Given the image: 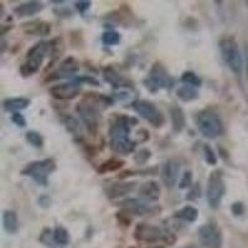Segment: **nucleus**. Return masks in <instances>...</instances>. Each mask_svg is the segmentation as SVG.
Returning a JSON list of instances; mask_svg holds the SVG:
<instances>
[{"mask_svg": "<svg viewBox=\"0 0 248 248\" xmlns=\"http://www.w3.org/2000/svg\"><path fill=\"white\" fill-rule=\"evenodd\" d=\"M220 52L221 57L227 65V67L236 76H241L243 70V59L240 46H238V43L236 40L231 36L222 37L220 41Z\"/></svg>", "mask_w": 248, "mask_h": 248, "instance_id": "nucleus-1", "label": "nucleus"}, {"mask_svg": "<svg viewBox=\"0 0 248 248\" xmlns=\"http://www.w3.org/2000/svg\"><path fill=\"white\" fill-rule=\"evenodd\" d=\"M195 121H196V125H198L201 134L206 138L215 139L223 134L225 128H223L222 119L220 118L217 113L212 112V110H201L200 113H198Z\"/></svg>", "mask_w": 248, "mask_h": 248, "instance_id": "nucleus-2", "label": "nucleus"}, {"mask_svg": "<svg viewBox=\"0 0 248 248\" xmlns=\"http://www.w3.org/2000/svg\"><path fill=\"white\" fill-rule=\"evenodd\" d=\"M225 191L226 185L225 180H223L222 171L221 170H215L210 175L209 181H207V189H206L207 202H209L212 209H217L220 206Z\"/></svg>", "mask_w": 248, "mask_h": 248, "instance_id": "nucleus-3", "label": "nucleus"}, {"mask_svg": "<svg viewBox=\"0 0 248 248\" xmlns=\"http://www.w3.org/2000/svg\"><path fill=\"white\" fill-rule=\"evenodd\" d=\"M46 51H47V45L45 43H39L34 47L30 48L26 55L25 63L20 67V72L24 76H31L37 72L45 59Z\"/></svg>", "mask_w": 248, "mask_h": 248, "instance_id": "nucleus-4", "label": "nucleus"}, {"mask_svg": "<svg viewBox=\"0 0 248 248\" xmlns=\"http://www.w3.org/2000/svg\"><path fill=\"white\" fill-rule=\"evenodd\" d=\"M56 169V164L52 159H45V160L32 161L28 164L23 170L24 175H29L31 178L36 180L41 185L47 184V176L54 172Z\"/></svg>", "mask_w": 248, "mask_h": 248, "instance_id": "nucleus-5", "label": "nucleus"}, {"mask_svg": "<svg viewBox=\"0 0 248 248\" xmlns=\"http://www.w3.org/2000/svg\"><path fill=\"white\" fill-rule=\"evenodd\" d=\"M132 108L137 114H139L141 118L149 122L154 127H161L164 122H165L160 110L152 102L145 101V99H139V101H136L133 103Z\"/></svg>", "mask_w": 248, "mask_h": 248, "instance_id": "nucleus-6", "label": "nucleus"}, {"mask_svg": "<svg viewBox=\"0 0 248 248\" xmlns=\"http://www.w3.org/2000/svg\"><path fill=\"white\" fill-rule=\"evenodd\" d=\"M200 243L205 248H221L222 246V231L217 225L205 223L198 231Z\"/></svg>", "mask_w": 248, "mask_h": 248, "instance_id": "nucleus-7", "label": "nucleus"}, {"mask_svg": "<svg viewBox=\"0 0 248 248\" xmlns=\"http://www.w3.org/2000/svg\"><path fill=\"white\" fill-rule=\"evenodd\" d=\"M145 83H148L147 87L154 92V91H158L160 88L168 87L171 83V78H170L165 66L160 62H155L153 67L150 68L149 79L145 81Z\"/></svg>", "mask_w": 248, "mask_h": 248, "instance_id": "nucleus-8", "label": "nucleus"}, {"mask_svg": "<svg viewBox=\"0 0 248 248\" xmlns=\"http://www.w3.org/2000/svg\"><path fill=\"white\" fill-rule=\"evenodd\" d=\"M181 165L180 161L176 159H169L165 161L161 169V180L168 189H172L179 180L180 176Z\"/></svg>", "mask_w": 248, "mask_h": 248, "instance_id": "nucleus-9", "label": "nucleus"}, {"mask_svg": "<svg viewBox=\"0 0 248 248\" xmlns=\"http://www.w3.org/2000/svg\"><path fill=\"white\" fill-rule=\"evenodd\" d=\"M163 236V231H161V229H159L158 226L144 222L139 223L136 227V231H134V237L138 241H141V242H156V241L161 240Z\"/></svg>", "mask_w": 248, "mask_h": 248, "instance_id": "nucleus-10", "label": "nucleus"}, {"mask_svg": "<svg viewBox=\"0 0 248 248\" xmlns=\"http://www.w3.org/2000/svg\"><path fill=\"white\" fill-rule=\"evenodd\" d=\"M81 92V86L78 83L71 82V83H60V85L54 86L50 88L51 96L56 99H74Z\"/></svg>", "mask_w": 248, "mask_h": 248, "instance_id": "nucleus-11", "label": "nucleus"}, {"mask_svg": "<svg viewBox=\"0 0 248 248\" xmlns=\"http://www.w3.org/2000/svg\"><path fill=\"white\" fill-rule=\"evenodd\" d=\"M130 134V119L128 117H118L113 122L109 129L110 140H124L129 139Z\"/></svg>", "mask_w": 248, "mask_h": 248, "instance_id": "nucleus-12", "label": "nucleus"}, {"mask_svg": "<svg viewBox=\"0 0 248 248\" xmlns=\"http://www.w3.org/2000/svg\"><path fill=\"white\" fill-rule=\"evenodd\" d=\"M77 112H78L79 117L83 121V123L87 125L88 130L91 132H96L97 129V113L96 109L93 108L92 105L90 103H79L77 106Z\"/></svg>", "mask_w": 248, "mask_h": 248, "instance_id": "nucleus-13", "label": "nucleus"}, {"mask_svg": "<svg viewBox=\"0 0 248 248\" xmlns=\"http://www.w3.org/2000/svg\"><path fill=\"white\" fill-rule=\"evenodd\" d=\"M138 194L144 201H156L160 198V187L156 181H147L139 186Z\"/></svg>", "mask_w": 248, "mask_h": 248, "instance_id": "nucleus-14", "label": "nucleus"}, {"mask_svg": "<svg viewBox=\"0 0 248 248\" xmlns=\"http://www.w3.org/2000/svg\"><path fill=\"white\" fill-rule=\"evenodd\" d=\"M43 8V4L39 3V1H28V3L20 4V5L15 6L14 14L17 15L19 17L32 16V15L41 12Z\"/></svg>", "mask_w": 248, "mask_h": 248, "instance_id": "nucleus-15", "label": "nucleus"}, {"mask_svg": "<svg viewBox=\"0 0 248 248\" xmlns=\"http://www.w3.org/2000/svg\"><path fill=\"white\" fill-rule=\"evenodd\" d=\"M170 118H171V124L174 132L180 133L185 128L186 119L183 109L179 106H171L170 107Z\"/></svg>", "mask_w": 248, "mask_h": 248, "instance_id": "nucleus-16", "label": "nucleus"}, {"mask_svg": "<svg viewBox=\"0 0 248 248\" xmlns=\"http://www.w3.org/2000/svg\"><path fill=\"white\" fill-rule=\"evenodd\" d=\"M26 34L32 35H48L51 32V24L46 23V21H41V20H36L30 24H26L24 28Z\"/></svg>", "mask_w": 248, "mask_h": 248, "instance_id": "nucleus-17", "label": "nucleus"}, {"mask_svg": "<svg viewBox=\"0 0 248 248\" xmlns=\"http://www.w3.org/2000/svg\"><path fill=\"white\" fill-rule=\"evenodd\" d=\"M136 187V184L134 183H118L114 184V185L108 190V198L109 199H117L124 196V195L129 194L134 190Z\"/></svg>", "mask_w": 248, "mask_h": 248, "instance_id": "nucleus-18", "label": "nucleus"}, {"mask_svg": "<svg viewBox=\"0 0 248 248\" xmlns=\"http://www.w3.org/2000/svg\"><path fill=\"white\" fill-rule=\"evenodd\" d=\"M3 226L8 233H15L19 229V221H17V215L15 211L6 210L3 214Z\"/></svg>", "mask_w": 248, "mask_h": 248, "instance_id": "nucleus-19", "label": "nucleus"}, {"mask_svg": "<svg viewBox=\"0 0 248 248\" xmlns=\"http://www.w3.org/2000/svg\"><path fill=\"white\" fill-rule=\"evenodd\" d=\"M123 206L129 212H133L134 215H144L150 211V209L148 207V205L145 203V201L141 200H136V199H129V200L123 201Z\"/></svg>", "mask_w": 248, "mask_h": 248, "instance_id": "nucleus-20", "label": "nucleus"}, {"mask_svg": "<svg viewBox=\"0 0 248 248\" xmlns=\"http://www.w3.org/2000/svg\"><path fill=\"white\" fill-rule=\"evenodd\" d=\"M30 105V101L26 98H8L3 102L4 109L12 113H19Z\"/></svg>", "mask_w": 248, "mask_h": 248, "instance_id": "nucleus-21", "label": "nucleus"}, {"mask_svg": "<svg viewBox=\"0 0 248 248\" xmlns=\"http://www.w3.org/2000/svg\"><path fill=\"white\" fill-rule=\"evenodd\" d=\"M110 148H112L113 152L118 153V154L127 155L134 150L136 143L130 140V139H124V140H110Z\"/></svg>", "mask_w": 248, "mask_h": 248, "instance_id": "nucleus-22", "label": "nucleus"}, {"mask_svg": "<svg viewBox=\"0 0 248 248\" xmlns=\"http://www.w3.org/2000/svg\"><path fill=\"white\" fill-rule=\"evenodd\" d=\"M105 78L106 81L112 83L113 87H116V88L125 87V86L129 85L127 79H124L123 77L119 76L116 71L112 70V68H107V70L105 71Z\"/></svg>", "mask_w": 248, "mask_h": 248, "instance_id": "nucleus-23", "label": "nucleus"}, {"mask_svg": "<svg viewBox=\"0 0 248 248\" xmlns=\"http://www.w3.org/2000/svg\"><path fill=\"white\" fill-rule=\"evenodd\" d=\"M198 209H195L194 206L191 205L185 206V207H183L180 211H178L176 215H175V217H178V218H180V220L183 221H186V222H195L196 218H198Z\"/></svg>", "mask_w": 248, "mask_h": 248, "instance_id": "nucleus-24", "label": "nucleus"}, {"mask_svg": "<svg viewBox=\"0 0 248 248\" xmlns=\"http://www.w3.org/2000/svg\"><path fill=\"white\" fill-rule=\"evenodd\" d=\"M176 94H178L179 98L184 102H190V101H194L199 97V93L198 91L195 90V87H191V86H187V85H184L176 91Z\"/></svg>", "mask_w": 248, "mask_h": 248, "instance_id": "nucleus-25", "label": "nucleus"}, {"mask_svg": "<svg viewBox=\"0 0 248 248\" xmlns=\"http://www.w3.org/2000/svg\"><path fill=\"white\" fill-rule=\"evenodd\" d=\"M78 70V62L74 59V57H68L65 61L61 62V65L59 67V72L63 76V75H71L75 74Z\"/></svg>", "mask_w": 248, "mask_h": 248, "instance_id": "nucleus-26", "label": "nucleus"}, {"mask_svg": "<svg viewBox=\"0 0 248 248\" xmlns=\"http://www.w3.org/2000/svg\"><path fill=\"white\" fill-rule=\"evenodd\" d=\"M68 240H70V236H68V232L65 227L62 226H57L54 231V241L57 243V245L65 246L68 243Z\"/></svg>", "mask_w": 248, "mask_h": 248, "instance_id": "nucleus-27", "label": "nucleus"}, {"mask_svg": "<svg viewBox=\"0 0 248 248\" xmlns=\"http://www.w3.org/2000/svg\"><path fill=\"white\" fill-rule=\"evenodd\" d=\"M122 167H123V161L119 160V159H110V160H107L102 164L98 170L101 172H108L114 171V170L119 169Z\"/></svg>", "mask_w": 248, "mask_h": 248, "instance_id": "nucleus-28", "label": "nucleus"}, {"mask_svg": "<svg viewBox=\"0 0 248 248\" xmlns=\"http://www.w3.org/2000/svg\"><path fill=\"white\" fill-rule=\"evenodd\" d=\"M102 41H103L105 45L108 46L117 45L121 41V35L118 32H116V31H106L102 35Z\"/></svg>", "mask_w": 248, "mask_h": 248, "instance_id": "nucleus-29", "label": "nucleus"}, {"mask_svg": "<svg viewBox=\"0 0 248 248\" xmlns=\"http://www.w3.org/2000/svg\"><path fill=\"white\" fill-rule=\"evenodd\" d=\"M26 140L35 148H41L44 145L43 136H41L40 133L34 132V130L26 133Z\"/></svg>", "mask_w": 248, "mask_h": 248, "instance_id": "nucleus-30", "label": "nucleus"}, {"mask_svg": "<svg viewBox=\"0 0 248 248\" xmlns=\"http://www.w3.org/2000/svg\"><path fill=\"white\" fill-rule=\"evenodd\" d=\"M181 81L187 86H191V87H200L201 86V79L199 78L194 72H185L181 77Z\"/></svg>", "mask_w": 248, "mask_h": 248, "instance_id": "nucleus-31", "label": "nucleus"}, {"mask_svg": "<svg viewBox=\"0 0 248 248\" xmlns=\"http://www.w3.org/2000/svg\"><path fill=\"white\" fill-rule=\"evenodd\" d=\"M203 152H205V156H206V161L209 164H211V165H215L216 164V155H215L214 150L211 149V147H209V145H205L203 147Z\"/></svg>", "mask_w": 248, "mask_h": 248, "instance_id": "nucleus-32", "label": "nucleus"}, {"mask_svg": "<svg viewBox=\"0 0 248 248\" xmlns=\"http://www.w3.org/2000/svg\"><path fill=\"white\" fill-rule=\"evenodd\" d=\"M191 181H192V174H191V171H186V172H184V175H183V178H181V180H180V187L181 189H185V187H189L190 185H191Z\"/></svg>", "mask_w": 248, "mask_h": 248, "instance_id": "nucleus-33", "label": "nucleus"}, {"mask_svg": "<svg viewBox=\"0 0 248 248\" xmlns=\"http://www.w3.org/2000/svg\"><path fill=\"white\" fill-rule=\"evenodd\" d=\"M12 119L16 125H19V127H25L26 125L25 118H24L23 114H20V113H13Z\"/></svg>", "mask_w": 248, "mask_h": 248, "instance_id": "nucleus-34", "label": "nucleus"}, {"mask_svg": "<svg viewBox=\"0 0 248 248\" xmlns=\"http://www.w3.org/2000/svg\"><path fill=\"white\" fill-rule=\"evenodd\" d=\"M245 211V207H243L242 202H234L232 205V212H233L234 216H241Z\"/></svg>", "mask_w": 248, "mask_h": 248, "instance_id": "nucleus-35", "label": "nucleus"}, {"mask_svg": "<svg viewBox=\"0 0 248 248\" xmlns=\"http://www.w3.org/2000/svg\"><path fill=\"white\" fill-rule=\"evenodd\" d=\"M91 3L90 1H77L76 3V9L79 13H85L87 9H90Z\"/></svg>", "mask_w": 248, "mask_h": 248, "instance_id": "nucleus-36", "label": "nucleus"}, {"mask_svg": "<svg viewBox=\"0 0 248 248\" xmlns=\"http://www.w3.org/2000/svg\"><path fill=\"white\" fill-rule=\"evenodd\" d=\"M154 248H161V247H154Z\"/></svg>", "mask_w": 248, "mask_h": 248, "instance_id": "nucleus-37", "label": "nucleus"}, {"mask_svg": "<svg viewBox=\"0 0 248 248\" xmlns=\"http://www.w3.org/2000/svg\"><path fill=\"white\" fill-rule=\"evenodd\" d=\"M185 248H191V247H185Z\"/></svg>", "mask_w": 248, "mask_h": 248, "instance_id": "nucleus-38", "label": "nucleus"}]
</instances>
